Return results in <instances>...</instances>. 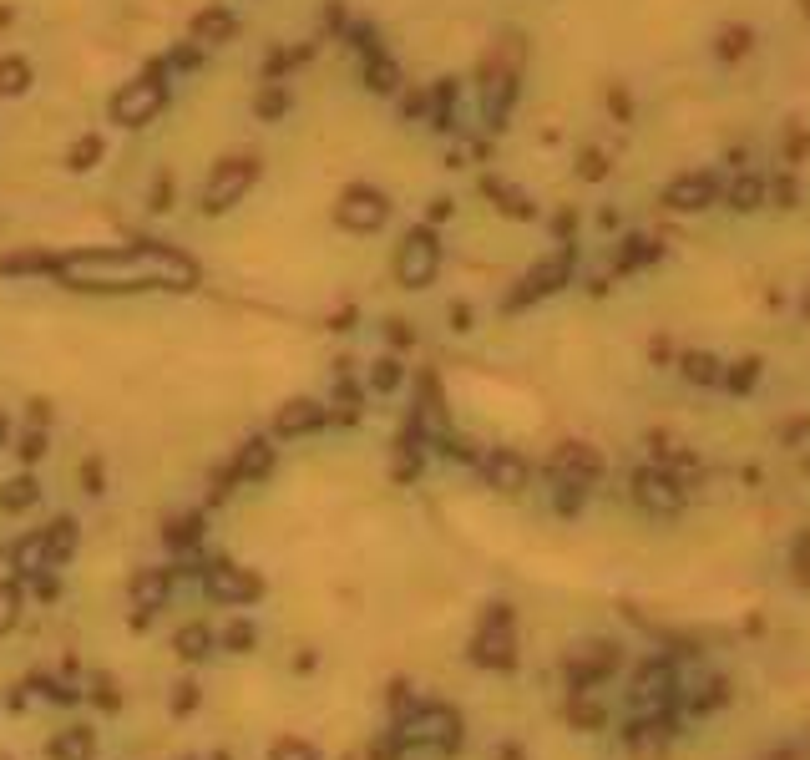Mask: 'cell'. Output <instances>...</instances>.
I'll use <instances>...</instances> for the list:
<instances>
[{"label": "cell", "instance_id": "1", "mask_svg": "<svg viewBox=\"0 0 810 760\" xmlns=\"http://www.w3.org/2000/svg\"><path fill=\"white\" fill-rule=\"evenodd\" d=\"M56 279L76 289H193L198 264L173 244H122L56 259Z\"/></svg>", "mask_w": 810, "mask_h": 760}, {"label": "cell", "instance_id": "2", "mask_svg": "<svg viewBox=\"0 0 810 760\" xmlns=\"http://www.w3.org/2000/svg\"><path fill=\"white\" fill-rule=\"evenodd\" d=\"M395 740H400L405 750H416V745L456 750V745H461V715H456L451 705H416L411 715H400Z\"/></svg>", "mask_w": 810, "mask_h": 760}, {"label": "cell", "instance_id": "3", "mask_svg": "<svg viewBox=\"0 0 810 760\" xmlns=\"http://www.w3.org/2000/svg\"><path fill=\"white\" fill-rule=\"evenodd\" d=\"M162 102H168V87H162V66H152V71H142L137 82H127V87L112 97V122L142 127V122H152V117L162 112Z\"/></svg>", "mask_w": 810, "mask_h": 760}, {"label": "cell", "instance_id": "4", "mask_svg": "<svg viewBox=\"0 0 810 760\" xmlns=\"http://www.w3.org/2000/svg\"><path fill=\"white\" fill-rule=\"evenodd\" d=\"M203 593H208L213 603L243 608V603H259V598H264V578H259L254 568H238V563L218 558V563L203 568Z\"/></svg>", "mask_w": 810, "mask_h": 760}, {"label": "cell", "instance_id": "5", "mask_svg": "<svg viewBox=\"0 0 810 760\" xmlns=\"http://www.w3.org/2000/svg\"><path fill=\"white\" fill-rule=\"evenodd\" d=\"M471 659L481 664V669H512L517 664V639H512V614L497 603L492 614L481 619V629H476V639H471Z\"/></svg>", "mask_w": 810, "mask_h": 760}, {"label": "cell", "instance_id": "6", "mask_svg": "<svg viewBox=\"0 0 810 760\" xmlns=\"http://www.w3.org/2000/svg\"><path fill=\"white\" fill-rule=\"evenodd\" d=\"M436 269H441V244H436L431 228H416V234L400 244V254H395V274H400L405 289H426L436 279Z\"/></svg>", "mask_w": 810, "mask_h": 760}, {"label": "cell", "instance_id": "7", "mask_svg": "<svg viewBox=\"0 0 810 760\" xmlns=\"http://www.w3.org/2000/svg\"><path fill=\"white\" fill-rule=\"evenodd\" d=\"M274 472V446L264 441V436H254V441H243V451L233 456V467L218 477V487H213V502H223L238 482H264Z\"/></svg>", "mask_w": 810, "mask_h": 760}, {"label": "cell", "instance_id": "8", "mask_svg": "<svg viewBox=\"0 0 810 760\" xmlns=\"http://www.w3.org/2000/svg\"><path fill=\"white\" fill-rule=\"evenodd\" d=\"M254 178H259V163L254 158H233V163H223L218 173H213V183H208V193H203V208L208 213H223V208H233L243 193L254 188Z\"/></svg>", "mask_w": 810, "mask_h": 760}, {"label": "cell", "instance_id": "9", "mask_svg": "<svg viewBox=\"0 0 810 760\" xmlns=\"http://www.w3.org/2000/svg\"><path fill=\"white\" fill-rule=\"evenodd\" d=\"M390 218V203H385V193H375V188H350L345 198H340V223L350 228V234H375V228Z\"/></svg>", "mask_w": 810, "mask_h": 760}, {"label": "cell", "instance_id": "10", "mask_svg": "<svg viewBox=\"0 0 810 760\" xmlns=\"http://www.w3.org/2000/svg\"><path fill=\"white\" fill-rule=\"evenodd\" d=\"M324 421H330V411L314 406V401H284L279 416H274V436H304V431H319Z\"/></svg>", "mask_w": 810, "mask_h": 760}, {"label": "cell", "instance_id": "11", "mask_svg": "<svg viewBox=\"0 0 810 760\" xmlns=\"http://www.w3.org/2000/svg\"><path fill=\"white\" fill-rule=\"evenodd\" d=\"M552 472H557L567 487H588V482L598 477V456H593L588 446L573 441V446H562V451L552 456Z\"/></svg>", "mask_w": 810, "mask_h": 760}, {"label": "cell", "instance_id": "12", "mask_svg": "<svg viewBox=\"0 0 810 760\" xmlns=\"http://www.w3.org/2000/svg\"><path fill=\"white\" fill-rule=\"evenodd\" d=\"M168 593H173V568H147L132 578V608H142V614H157Z\"/></svg>", "mask_w": 810, "mask_h": 760}, {"label": "cell", "instance_id": "13", "mask_svg": "<svg viewBox=\"0 0 810 760\" xmlns=\"http://www.w3.org/2000/svg\"><path fill=\"white\" fill-rule=\"evenodd\" d=\"M481 472H486V482H492L497 492H522L527 487V462L517 451H492L481 462Z\"/></svg>", "mask_w": 810, "mask_h": 760}, {"label": "cell", "instance_id": "14", "mask_svg": "<svg viewBox=\"0 0 810 760\" xmlns=\"http://www.w3.org/2000/svg\"><path fill=\"white\" fill-rule=\"evenodd\" d=\"M664 198H669V208H709V203L719 198V188H714L709 173H684V178L669 183Z\"/></svg>", "mask_w": 810, "mask_h": 760}, {"label": "cell", "instance_id": "15", "mask_svg": "<svg viewBox=\"0 0 810 760\" xmlns=\"http://www.w3.org/2000/svg\"><path fill=\"white\" fill-rule=\"evenodd\" d=\"M46 755L51 760H97V730L92 725H71L56 740H46Z\"/></svg>", "mask_w": 810, "mask_h": 760}, {"label": "cell", "instance_id": "16", "mask_svg": "<svg viewBox=\"0 0 810 760\" xmlns=\"http://www.w3.org/2000/svg\"><path fill=\"white\" fill-rule=\"evenodd\" d=\"M11 563H16V573H21V578H41V573H51L46 527H41V532H31V538H21V543L11 548Z\"/></svg>", "mask_w": 810, "mask_h": 760}, {"label": "cell", "instance_id": "17", "mask_svg": "<svg viewBox=\"0 0 810 760\" xmlns=\"http://www.w3.org/2000/svg\"><path fill=\"white\" fill-rule=\"evenodd\" d=\"M567 279V254H557V259H547L542 269H532L527 279H522V289L512 294V304H527V299H537V294H547V289H557Z\"/></svg>", "mask_w": 810, "mask_h": 760}, {"label": "cell", "instance_id": "18", "mask_svg": "<svg viewBox=\"0 0 810 760\" xmlns=\"http://www.w3.org/2000/svg\"><path fill=\"white\" fill-rule=\"evenodd\" d=\"M162 543H168L173 553L198 548V543H203V512H178V517H168V527H162Z\"/></svg>", "mask_w": 810, "mask_h": 760}, {"label": "cell", "instance_id": "19", "mask_svg": "<svg viewBox=\"0 0 810 760\" xmlns=\"http://www.w3.org/2000/svg\"><path fill=\"white\" fill-rule=\"evenodd\" d=\"M233 31H238V21H233L223 6H208V11L193 16V41H203V46H218V41H228Z\"/></svg>", "mask_w": 810, "mask_h": 760}, {"label": "cell", "instance_id": "20", "mask_svg": "<svg viewBox=\"0 0 810 760\" xmlns=\"http://www.w3.org/2000/svg\"><path fill=\"white\" fill-rule=\"evenodd\" d=\"M76 543H81V527H76V517H56V522L46 527V553H51V568H61V563L76 553Z\"/></svg>", "mask_w": 810, "mask_h": 760}, {"label": "cell", "instance_id": "21", "mask_svg": "<svg viewBox=\"0 0 810 760\" xmlns=\"http://www.w3.org/2000/svg\"><path fill=\"white\" fill-rule=\"evenodd\" d=\"M208 629L203 624H183L178 634H173V654L183 659V664H198V659H208Z\"/></svg>", "mask_w": 810, "mask_h": 760}, {"label": "cell", "instance_id": "22", "mask_svg": "<svg viewBox=\"0 0 810 760\" xmlns=\"http://www.w3.org/2000/svg\"><path fill=\"white\" fill-rule=\"evenodd\" d=\"M36 502H41L36 477H11L6 492H0V507H6V512H26V507H36Z\"/></svg>", "mask_w": 810, "mask_h": 760}, {"label": "cell", "instance_id": "23", "mask_svg": "<svg viewBox=\"0 0 810 760\" xmlns=\"http://www.w3.org/2000/svg\"><path fill=\"white\" fill-rule=\"evenodd\" d=\"M31 87V66L21 56H6L0 61V97H21Z\"/></svg>", "mask_w": 810, "mask_h": 760}, {"label": "cell", "instance_id": "24", "mask_svg": "<svg viewBox=\"0 0 810 760\" xmlns=\"http://www.w3.org/2000/svg\"><path fill=\"white\" fill-rule=\"evenodd\" d=\"M365 82H370V92H395V87H400V71H395V61H390V56H380V51H370V66H365Z\"/></svg>", "mask_w": 810, "mask_h": 760}, {"label": "cell", "instance_id": "25", "mask_svg": "<svg viewBox=\"0 0 810 760\" xmlns=\"http://www.w3.org/2000/svg\"><path fill=\"white\" fill-rule=\"evenodd\" d=\"M254 644H259V629L249 619H228V629H223V649L228 654H254Z\"/></svg>", "mask_w": 810, "mask_h": 760}, {"label": "cell", "instance_id": "26", "mask_svg": "<svg viewBox=\"0 0 810 760\" xmlns=\"http://www.w3.org/2000/svg\"><path fill=\"white\" fill-rule=\"evenodd\" d=\"M102 152H107V142L92 132V137H81V142L66 152V163H71L76 173H87V168H97V163H102Z\"/></svg>", "mask_w": 810, "mask_h": 760}, {"label": "cell", "instance_id": "27", "mask_svg": "<svg viewBox=\"0 0 810 760\" xmlns=\"http://www.w3.org/2000/svg\"><path fill=\"white\" fill-rule=\"evenodd\" d=\"M638 497L654 502V507H674V502H679V492H669V482L654 477V472H638Z\"/></svg>", "mask_w": 810, "mask_h": 760}, {"label": "cell", "instance_id": "28", "mask_svg": "<svg viewBox=\"0 0 810 760\" xmlns=\"http://www.w3.org/2000/svg\"><path fill=\"white\" fill-rule=\"evenodd\" d=\"M21 619V583H0V639H6Z\"/></svg>", "mask_w": 810, "mask_h": 760}, {"label": "cell", "instance_id": "29", "mask_svg": "<svg viewBox=\"0 0 810 760\" xmlns=\"http://www.w3.org/2000/svg\"><path fill=\"white\" fill-rule=\"evenodd\" d=\"M269 760H319V750L309 740H299V735H279L269 745Z\"/></svg>", "mask_w": 810, "mask_h": 760}, {"label": "cell", "instance_id": "30", "mask_svg": "<svg viewBox=\"0 0 810 760\" xmlns=\"http://www.w3.org/2000/svg\"><path fill=\"white\" fill-rule=\"evenodd\" d=\"M26 690H41V695H46L51 705H76V700H81V695L71 690V684H61V679H46V674H31V679H26Z\"/></svg>", "mask_w": 810, "mask_h": 760}, {"label": "cell", "instance_id": "31", "mask_svg": "<svg viewBox=\"0 0 810 760\" xmlns=\"http://www.w3.org/2000/svg\"><path fill=\"white\" fill-rule=\"evenodd\" d=\"M198 705H203V690H198V684H193V679H183V684H173V705H168V710H173L178 720H183V715H193Z\"/></svg>", "mask_w": 810, "mask_h": 760}, {"label": "cell", "instance_id": "32", "mask_svg": "<svg viewBox=\"0 0 810 760\" xmlns=\"http://www.w3.org/2000/svg\"><path fill=\"white\" fill-rule=\"evenodd\" d=\"M400 380H405V370H400V360H380V365L370 370V386H375V391H395V386H400Z\"/></svg>", "mask_w": 810, "mask_h": 760}, {"label": "cell", "instance_id": "33", "mask_svg": "<svg viewBox=\"0 0 810 760\" xmlns=\"http://www.w3.org/2000/svg\"><path fill=\"white\" fill-rule=\"evenodd\" d=\"M486 193H497L507 213H517V218H532V203H527L522 193H512V188H502V183H486Z\"/></svg>", "mask_w": 810, "mask_h": 760}, {"label": "cell", "instance_id": "34", "mask_svg": "<svg viewBox=\"0 0 810 760\" xmlns=\"http://www.w3.org/2000/svg\"><path fill=\"white\" fill-rule=\"evenodd\" d=\"M385 705H390L395 720H400V715H411V710H416V705H411V684L395 679V684H390V695H385Z\"/></svg>", "mask_w": 810, "mask_h": 760}, {"label": "cell", "instance_id": "35", "mask_svg": "<svg viewBox=\"0 0 810 760\" xmlns=\"http://www.w3.org/2000/svg\"><path fill=\"white\" fill-rule=\"evenodd\" d=\"M92 705L107 710V715L122 710V695H117V684H112V679H97V684H92Z\"/></svg>", "mask_w": 810, "mask_h": 760}, {"label": "cell", "instance_id": "36", "mask_svg": "<svg viewBox=\"0 0 810 760\" xmlns=\"http://www.w3.org/2000/svg\"><path fill=\"white\" fill-rule=\"evenodd\" d=\"M254 107H259V117H264V122H274V117H284L289 97H284L279 87H269V92H259V102H254Z\"/></svg>", "mask_w": 810, "mask_h": 760}, {"label": "cell", "instance_id": "37", "mask_svg": "<svg viewBox=\"0 0 810 760\" xmlns=\"http://www.w3.org/2000/svg\"><path fill=\"white\" fill-rule=\"evenodd\" d=\"M16 451H21V462H26V467H31V462H41V456H46V431H41V426H36V431H26Z\"/></svg>", "mask_w": 810, "mask_h": 760}, {"label": "cell", "instance_id": "38", "mask_svg": "<svg viewBox=\"0 0 810 760\" xmlns=\"http://www.w3.org/2000/svg\"><path fill=\"white\" fill-rule=\"evenodd\" d=\"M400 755H405V745H400L395 735H385V740L370 745V760H400Z\"/></svg>", "mask_w": 810, "mask_h": 760}, {"label": "cell", "instance_id": "39", "mask_svg": "<svg viewBox=\"0 0 810 760\" xmlns=\"http://www.w3.org/2000/svg\"><path fill=\"white\" fill-rule=\"evenodd\" d=\"M760 193H765V188H760V183H755V178H745V183H740V188H735V193H729V198H735V203H740V208H755V198H760Z\"/></svg>", "mask_w": 810, "mask_h": 760}, {"label": "cell", "instance_id": "40", "mask_svg": "<svg viewBox=\"0 0 810 760\" xmlns=\"http://www.w3.org/2000/svg\"><path fill=\"white\" fill-rule=\"evenodd\" d=\"M81 482H87V492L97 497V492H102V462H87V467H81Z\"/></svg>", "mask_w": 810, "mask_h": 760}, {"label": "cell", "instance_id": "41", "mask_svg": "<svg viewBox=\"0 0 810 760\" xmlns=\"http://www.w3.org/2000/svg\"><path fill=\"white\" fill-rule=\"evenodd\" d=\"M314 664H319V654H314V649H304V654H294V669H299V674H309Z\"/></svg>", "mask_w": 810, "mask_h": 760}, {"label": "cell", "instance_id": "42", "mask_svg": "<svg viewBox=\"0 0 810 760\" xmlns=\"http://www.w3.org/2000/svg\"><path fill=\"white\" fill-rule=\"evenodd\" d=\"M36 598H46V603H51V598H56V578H46V573H41V583H36Z\"/></svg>", "mask_w": 810, "mask_h": 760}, {"label": "cell", "instance_id": "43", "mask_svg": "<svg viewBox=\"0 0 810 760\" xmlns=\"http://www.w3.org/2000/svg\"><path fill=\"white\" fill-rule=\"evenodd\" d=\"M6 436H11V426H6V416H0V446H6Z\"/></svg>", "mask_w": 810, "mask_h": 760}, {"label": "cell", "instance_id": "44", "mask_svg": "<svg viewBox=\"0 0 810 760\" xmlns=\"http://www.w3.org/2000/svg\"><path fill=\"white\" fill-rule=\"evenodd\" d=\"M213 760H233V755H228V750H218V755H213Z\"/></svg>", "mask_w": 810, "mask_h": 760}, {"label": "cell", "instance_id": "45", "mask_svg": "<svg viewBox=\"0 0 810 760\" xmlns=\"http://www.w3.org/2000/svg\"><path fill=\"white\" fill-rule=\"evenodd\" d=\"M6 760H11V755H6Z\"/></svg>", "mask_w": 810, "mask_h": 760}]
</instances>
